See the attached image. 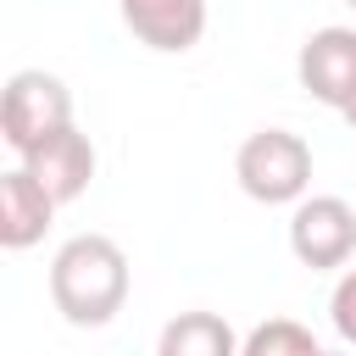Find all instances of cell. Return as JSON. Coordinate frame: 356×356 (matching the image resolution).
Instances as JSON below:
<instances>
[{
	"instance_id": "6da1fadb",
	"label": "cell",
	"mask_w": 356,
	"mask_h": 356,
	"mask_svg": "<svg viewBox=\"0 0 356 356\" xmlns=\"http://www.w3.org/2000/svg\"><path fill=\"white\" fill-rule=\"evenodd\" d=\"M128 256L111 234H72L50 256V300L72 328H106L128 306Z\"/></svg>"
},
{
	"instance_id": "7a4b0ae2",
	"label": "cell",
	"mask_w": 356,
	"mask_h": 356,
	"mask_svg": "<svg viewBox=\"0 0 356 356\" xmlns=\"http://www.w3.org/2000/svg\"><path fill=\"white\" fill-rule=\"evenodd\" d=\"M234 178L261 206H295L312 189V145L289 128H256L234 156Z\"/></svg>"
},
{
	"instance_id": "3957f363",
	"label": "cell",
	"mask_w": 356,
	"mask_h": 356,
	"mask_svg": "<svg viewBox=\"0 0 356 356\" xmlns=\"http://www.w3.org/2000/svg\"><path fill=\"white\" fill-rule=\"evenodd\" d=\"M67 122H72V89L56 72L22 67V72L6 78V89H0V139L17 156H28L33 145H44Z\"/></svg>"
},
{
	"instance_id": "277c9868",
	"label": "cell",
	"mask_w": 356,
	"mask_h": 356,
	"mask_svg": "<svg viewBox=\"0 0 356 356\" xmlns=\"http://www.w3.org/2000/svg\"><path fill=\"white\" fill-rule=\"evenodd\" d=\"M289 250L312 273H334L356 256V206L339 195H306L289 211Z\"/></svg>"
},
{
	"instance_id": "5b68a950",
	"label": "cell",
	"mask_w": 356,
	"mask_h": 356,
	"mask_svg": "<svg viewBox=\"0 0 356 356\" xmlns=\"http://www.w3.org/2000/svg\"><path fill=\"white\" fill-rule=\"evenodd\" d=\"M295 72H300V89L334 111H345V100L356 95V28H317L300 56H295Z\"/></svg>"
},
{
	"instance_id": "8992f818",
	"label": "cell",
	"mask_w": 356,
	"mask_h": 356,
	"mask_svg": "<svg viewBox=\"0 0 356 356\" xmlns=\"http://www.w3.org/2000/svg\"><path fill=\"white\" fill-rule=\"evenodd\" d=\"M117 11L128 33L161 56H184L206 33V0H117Z\"/></svg>"
},
{
	"instance_id": "52a82bcc",
	"label": "cell",
	"mask_w": 356,
	"mask_h": 356,
	"mask_svg": "<svg viewBox=\"0 0 356 356\" xmlns=\"http://www.w3.org/2000/svg\"><path fill=\"white\" fill-rule=\"evenodd\" d=\"M22 167L67 206V200H78V195L95 184V145H89V134H83L78 122H67V128H56L44 145H33V150L22 156Z\"/></svg>"
},
{
	"instance_id": "ba28073f",
	"label": "cell",
	"mask_w": 356,
	"mask_h": 356,
	"mask_svg": "<svg viewBox=\"0 0 356 356\" xmlns=\"http://www.w3.org/2000/svg\"><path fill=\"white\" fill-rule=\"evenodd\" d=\"M56 195L28 172V167H11L0 172V245L6 250H33L56 217Z\"/></svg>"
},
{
	"instance_id": "9c48e42d",
	"label": "cell",
	"mask_w": 356,
	"mask_h": 356,
	"mask_svg": "<svg viewBox=\"0 0 356 356\" xmlns=\"http://www.w3.org/2000/svg\"><path fill=\"white\" fill-rule=\"evenodd\" d=\"M156 356H239V334L217 312H178L161 328Z\"/></svg>"
},
{
	"instance_id": "30bf717a",
	"label": "cell",
	"mask_w": 356,
	"mask_h": 356,
	"mask_svg": "<svg viewBox=\"0 0 356 356\" xmlns=\"http://www.w3.org/2000/svg\"><path fill=\"white\" fill-rule=\"evenodd\" d=\"M323 345L312 339V328L306 323H295V317H267V323H256L245 339H239V356H317Z\"/></svg>"
},
{
	"instance_id": "8fae6325",
	"label": "cell",
	"mask_w": 356,
	"mask_h": 356,
	"mask_svg": "<svg viewBox=\"0 0 356 356\" xmlns=\"http://www.w3.org/2000/svg\"><path fill=\"white\" fill-rule=\"evenodd\" d=\"M328 323H334V334H339L345 345H356V267L334 284V295H328Z\"/></svg>"
},
{
	"instance_id": "7c38bea8",
	"label": "cell",
	"mask_w": 356,
	"mask_h": 356,
	"mask_svg": "<svg viewBox=\"0 0 356 356\" xmlns=\"http://www.w3.org/2000/svg\"><path fill=\"white\" fill-rule=\"evenodd\" d=\"M339 117H345V122H350V128H356V95H350V100H345V111H339Z\"/></svg>"
},
{
	"instance_id": "4fadbf2b",
	"label": "cell",
	"mask_w": 356,
	"mask_h": 356,
	"mask_svg": "<svg viewBox=\"0 0 356 356\" xmlns=\"http://www.w3.org/2000/svg\"><path fill=\"white\" fill-rule=\"evenodd\" d=\"M317 356H350V350H317Z\"/></svg>"
},
{
	"instance_id": "5bb4252c",
	"label": "cell",
	"mask_w": 356,
	"mask_h": 356,
	"mask_svg": "<svg viewBox=\"0 0 356 356\" xmlns=\"http://www.w3.org/2000/svg\"><path fill=\"white\" fill-rule=\"evenodd\" d=\"M345 6H350V11H356V0H345Z\"/></svg>"
}]
</instances>
